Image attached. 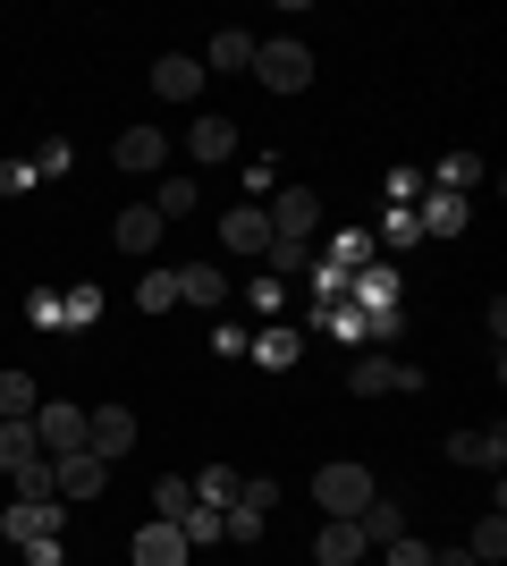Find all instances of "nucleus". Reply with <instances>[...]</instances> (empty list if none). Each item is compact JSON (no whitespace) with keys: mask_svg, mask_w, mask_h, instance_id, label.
Returning <instances> with one entry per match:
<instances>
[{"mask_svg":"<svg viewBox=\"0 0 507 566\" xmlns=\"http://www.w3.org/2000/svg\"><path fill=\"white\" fill-rule=\"evenodd\" d=\"M372 499H381V482H372V465H347V457H330V465L314 473V507L330 524H356L363 507H372Z\"/></svg>","mask_w":507,"mask_h":566,"instance_id":"f257e3e1","label":"nucleus"},{"mask_svg":"<svg viewBox=\"0 0 507 566\" xmlns=\"http://www.w3.org/2000/svg\"><path fill=\"white\" fill-rule=\"evenodd\" d=\"M254 76H263V94H305V85H314V51L288 43V34H279V43H254Z\"/></svg>","mask_w":507,"mask_h":566,"instance_id":"f03ea898","label":"nucleus"},{"mask_svg":"<svg viewBox=\"0 0 507 566\" xmlns=\"http://www.w3.org/2000/svg\"><path fill=\"white\" fill-rule=\"evenodd\" d=\"M263 212H271V237H288V245H321V195L314 187H279Z\"/></svg>","mask_w":507,"mask_h":566,"instance_id":"7ed1b4c3","label":"nucleus"},{"mask_svg":"<svg viewBox=\"0 0 507 566\" xmlns=\"http://www.w3.org/2000/svg\"><path fill=\"white\" fill-rule=\"evenodd\" d=\"M60 524H68V499H9L0 542H60Z\"/></svg>","mask_w":507,"mask_h":566,"instance_id":"20e7f679","label":"nucleus"},{"mask_svg":"<svg viewBox=\"0 0 507 566\" xmlns=\"http://www.w3.org/2000/svg\"><path fill=\"white\" fill-rule=\"evenodd\" d=\"M34 449H43V457H68V449H85V406H68V398H43V406H34Z\"/></svg>","mask_w":507,"mask_h":566,"instance_id":"39448f33","label":"nucleus"},{"mask_svg":"<svg viewBox=\"0 0 507 566\" xmlns=\"http://www.w3.org/2000/svg\"><path fill=\"white\" fill-rule=\"evenodd\" d=\"M51 465V491L60 499H102V482H110V465H102L94 449H68V457H43Z\"/></svg>","mask_w":507,"mask_h":566,"instance_id":"423d86ee","label":"nucleus"},{"mask_svg":"<svg viewBox=\"0 0 507 566\" xmlns=\"http://www.w3.org/2000/svg\"><path fill=\"white\" fill-rule=\"evenodd\" d=\"M85 449H94L102 465H119V457L136 449V415H127V406H94V415H85Z\"/></svg>","mask_w":507,"mask_h":566,"instance_id":"0eeeda50","label":"nucleus"},{"mask_svg":"<svg viewBox=\"0 0 507 566\" xmlns=\"http://www.w3.org/2000/svg\"><path fill=\"white\" fill-rule=\"evenodd\" d=\"M203 85H212V76H203V60H187V51H161V60H152V94L161 102H203Z\"/></svg>","mask_w":507,"mask_h":566,"instance_id":"6e6552de","label":"nucleus"},{"mask_svg":"<svg viewBox=\"0 0 507 566\" xmlns=\"http://www.w3.org/2000/svg\"><path fill=\"white\" fill-rule=\"evenodd\" d=\"M110 161H119V169H136V178H161V161H169V136H161V127H119Z\"/></svg>","mask_w":507,"mask_h":566,"instance_id":"1a4fd4ad","label":"nucleus"},{"mask_svg":"<svg viewBox=\"0 0 507 566\" xmlns=\"http://www.w3.org/2000/svg\"><path fill=\"white\" fill-rule=\"evenodd\" d=\"M220 245H229V254H271V212H263V203L220 212Z\"/></svg>","mask_w":507,"mask_h":566,"instance_id":"9d476101","label":"nucleus"},{"mask_svg":"<svg viewBox=\"0 0 507 566\" xmlns=\"http://www.w3.org/2000/svg\"><path fill=\"white\" fill-rule=\"evenodd\" d=\"M161 229H169V220L152 212V203H127V212L110 220V245H119V254H136V262H145L152 245H161Z\"/></svg>","mask_w":507,"mask_h":566,"instance_id":"9b49d317","label":"nucleus"},{"mask_svg":"<svg viewBox=\"0 0 507 566\" xmlns=\"http://www.w3.org/2000/svg\"><path fill=\"white\" fill-rule=\"evenodd\" d=\"M314 254H321V262H330L338 280H356L363 262H381V245H372V229H338V237H321Z\"/></svg>","mask_w":507,"mask_h":566,"instance_id":"f8f14e48","label":"nucleus"},{"mask_svg":"<svg viewBox=\"0 0 507 566\" xmlns=\"http://www.w3.org/2000/svg\"><path fill=\"white\" fill-rule=\"evenodd\" d=\"M465 220H474V203H465V195L423 187V212H414V229H423V237H465Z\"/></svg>","mask_w":507,"mask_h":566,"instance_id":"ddd939ff","label":"nucleus"},{"mask_svg":"<svg viewBox=\"0 0 507 566\" xmlns=\"http://www.w3.org/2000/svg\"><path fill=\"white\" fill-rule=\"evenodd\" d=\"M229 296H237V287L220 280V262H178V305H229Z\"/></svg>","mask_w":507,"mask_h":566,"instance_id":"4468645a","label":"nucleus"},{"mask_svg":"<svg viewBox=\"0 0 507 566\" xmlns=\"http://www.w3.org/2000/svg\"><path fill=\"white\" fill-rule=\"evenodd\" d=\"M347 296H356V313H398V271H389V262H363L356 280H347Z\"/></svg>","mask_w":507,"mask_h":566,"instance_id":"2eb2a0df","label":"nucleus"},{"mask_svg":"<svg viewBox=\"0 0 507 566\" xmlns=\"http://www.w3.org/2000/svg\"><path fill=\"white\" fill-rule=\"evenodd\" d=\"M448 465L499 473V465H507V431H457V440H448Z\"/></svg>","mask_w":507,"mask_h":566,"instance_id":"dca6fc26","label":"nucleus"},{"mask_svg":"<svg viewBox=\"0 0 507 566\" xmlns=\"http://www.w3.org/2000/svg\"><path fill=\"white\" fill-rule=\"evenodd\" d=\"M194 549H187V533H178V524H161L152 516L145 533H136V566H187Z\"/></svg>","mask_w":507,"mask_h":566,"instance_id":"f3484780","label":"nucleus"},{"mask_svg":"<svg viewBox=\"0 0 507 566\" xmlns=\"http://www.w3.org/2000/svg\"><path fill=\"white\" fill-rule=\"evenodd\" d=\"M356 533H363V549L381 558L389 542H406V507H398V499H372V507L356 516Z\"/></svg>","mask_w":507,"mask_h":566,"instance_id":"a211bd4d","label":"nucleus"},{"mask_svg":"<svg viewBox=\"0 0 507 566\" xmlns=\"http://www.w3.org/2000/svg\"><path fill=\"white\" fill-rule=\"evenodd\" d=\"M34 406H43L34 373H25V364H9V373H0V423H34Z\"/></svg>","mask_w":507,"mask_h":566,"instance_id":"6ab92c4d","label":"nucleus"},{"mask_svg":"<svg viewBox=\"0 0 507 566\" xmlns=\"http://www.w3.org/2000/svg\"><path fill=\"white\" fill-rule=\"evenodd\" d=\"M229 69H254V34L245 25H220L212 51H203V76H229Z\"/></svg>","mask_w":507,"mask_h":566,"instance_id":"aec40b11","label":"nucleus"},{"mask_svg":"<svg viewBox=\"0 0 507 566\" xmlns=\"http://www.w3.org/2000/svg\"><path fill=\"white\" fill-rule=\"evenodd\" d=\"M314 558H321V566H356V558H372V549H363V533H356V524H330V516H321Z\"/></svg>","mask_w":507,"mask_h":566,"instance_id":"412c9836","label":"nucleus"},{"mask_svg":"<svg viewBox=\"0 0 507 566\" xmlns=\"http://www.w3.org/2000/svg\"><path fill=\"white\" fill-rule=\"evenodd\" d=\"M187 153H194V161H229V153H237V127L203 111V118H194V127H187Z\"/></svg>","mask_w":507,"mask_h":566,"instance_id":"4be33fe9","label":"nucleus"},{"mask_svg":"<svg viewBox=\"0 0 507 566\" xmlns=\"http://www.w3.org/2000/svg\"><path fill=\"white\" fill-rule=\"evenodd\" d=\"M347 389H356V398H389V389H398V355H363V364H347Z\"/></svg>","mask_w":507,"mask_h":566,"instance_id":"5701e85b","label":"nucleus"},{"mask_svg":"<svg viewBox=\"0 0 507 566\" xmlns=\"http://www.w3.org/2000/svg\"><path fill=\"white\" fill-rule=\"evenodd\" d=\"M187 482H194V499H203V507H237V491H245L237 465H203V473H187Z\"/></svg>","mask_w":507,"mask_h":566,"instance_id":"b1692460","label":"nucleus"},{"mask_svg":"<svg viewBox=\"0 0 507 566\" xmlns=\"http://www.w3.org/2000/svg\"><path fill=\"white\" fill-rule=\"evenodd\" d=\"M25 465H43V449H34V423H0V473L18 482Z\"/></svg>","mask_w":507,"mask_h":566,"instance_id":"393cba45","label":"nucleus"},{"mask_svg":"<svg viewBox=\"0 0 507 566\" xmlns=\"http://www.w3.org/2000/svg\"><path fill=\"white\" fill-rule=\"evenodd\" d=\"M194 203H203V187H194V178H178V169H169L161 187H152V212H161V220H187Z\"/></svg>","mask_w":507,"mask_h":566,"instance_id":"a878e982","label":"nucleus"},{"mask_svg":"<svg viewBox=\"0 0 507 566\" xmlns=\"http://www.w3.org/2000/svg\"><path fill=\"white\" fill-rule=\"evenodd\" d=\"M296 347H305L296 331H254V347H245V355H254L263 373H288V364H296Z\"/></svg>","mask_w":507,"mask_h":566,"instance_id":"bb28decb","label":"nucleus"},{"mask_svg":"<svg viewBox=\"0 0 507 566\" xmlns=\"http://www.w3.org/2000/svg\"><path fill=\"white\" fill-rule=\"evenodd\" d=\"M187 507H194V482H187V473H161V482H152V516L178 524Z\"/></svg>","mask_w":507,"mask_h":566,"instance_id":"cd10ccee","label":"nucleus"},{"mask_svg":"<svg viewBox=\"0 0 507 566\" xmlns=\"http://www.w3.org/2000/svg\"><path fill=\"white\" fill-rule=\"evenodd\" d=\"M263 533H271V516H263V507H245V499L229 507V516H220V542H237V549H254Z\"/></svg>","mask_w":507,"mask_h":566,"instance_id":"c85d7f7f","label":"nucleus"},{"mask_svg":"<svg viewBox=\"0 0 507 566\" xmlns=\"http://www.w3.org/2000/svg\"><path fill=\"white\" fill-rule=\"evenodd\" d=\"M271 280H279V287H288V280H305V271H314V245H288V237H271Z\"/></svg>","mask_w":507,"mask_h":566,"instance_id":"c756f323","label":"nucleus"},{"mask_svg":"<svg viewBox=\"0 0 507 566\" xmlns=\"http://www.w3.org/2000/svg\"><path fill=\"white\" fill-rule=\"evenodd\" d=\"M465 549H474L483 566H499V558H507V516H499V507H490V516L474 524V533H465Z\"/></svg>","mask_w":507,"mask_h":566,"instance_id":"7c9ffc66","label":"nucleus"},{"mask_svg":"<svg viewBox=\"0 0 507 566\" xmlns=\"http://www.w3.org/2000/svg\"><path fill=\"white\" fill-rule=\"evenodd\" d=\"M483 187V153H448L440 161V195H474Z\"/></svg>","mask_w":507,"mask_h":566,"instance_id":"2f4dec72","label":"nucleus"},{"mask_svg":"<svg viewBox=\"0 0 507 566\" xmlns=\"http://www.w3.org/2000/svg\"><path fill=\"white\" fill-rule=\"evenodd\" d=\"M136 305H145V313H169V305H178V271H145Z\"/></svg>","mask_w":507,"mask_h":566,"instance_id":"473e14b6","label":"nucleus"},{"mask_svg":"<svg viewBox=\"0 0 507 566\" xmlns=\"http://www.w3.org/2000/svg\"><path fill=\"white\" fill-rule=\"evenodd\" d=\"M94 313H102V287H68V296H60V322H68V331H85Z\"/></svg>","mask_w":507,"mask_h":566,"instance_id":"72a5a7b5","label":"nucleus"},{"mask_svg":"<svg viewBox=\"0 0 507 566\" xmlns=\"http://www.w3.org/2000/svg\"><path fill=\"white\" fill-rule=\"evenodd\" d=\"M76 169V153H68V136H51L43 153H34V178H68Z\"/></svg>","mask_w":507,"mask_h":566,"instance_id":"f704fd0d","label":"nucleus"},{"mask_svg":"<svg viewBox=\"0 0 507 566\" xmlns=\"http://www.w3.org/2000/svg\"><path fill=\"white\" fill-rule=\"evenodd\" d=\"M245 305H254V313H263V322H271V313H279V305H288V287H279V280H271V271H263V280H254V287H245Z\"/></svg>","mask_w":507,"mask_h":566,"instance_id":"c9c22d12","label":"nucleus"},{"mask_svg":"<svg viewBox=\"0 0 507 566\" xmlns=\"http://www.w3.org/2000/svg\"><path fill=\"white\" fill-rule=\"evenodd\" d=\"M381 566H432V542H414V533H406V542L381 549Z\"/></svg>","mask_w":507,"mask_h":566,"instance_id":"e433bc0d","label":"nucleus"},{"mask_svg":"<svg viewBox=\"0 0 507 566\" xmlns=\"http://www.w3.org/2000/svg\"><path fill=\"white\" fill-rule=\"evenodd\" d=\"M245 507H263V516H271V507H279V482H271V473H245Z\"/></svg>","mask_w":507,"mask_h":566,"instance_id":"4c0bfd02","label":"nucleus"},{"mask_svg":"<svg viewBox=\"0 0 507 566\" xmlns=\"http://www.w3.org/2000/svg\"><path fill=\"white\" fill-rule=\"evenodd\" d=\"M398 331H406V313H363V338H381V347H398Z\"/></svg>","mask_w":507,"mask_h":566,"instance_id":"58836bf2","label":"nucleus"},{"mask_svg":"<svg viewBox=\"0 0 507 566\" xmlns=\"http://www.w3.org/2000/svg\"><path fill=\"white\" fill-rule=\"evenodd\" d=\"M389 203H406V212H414V203H423V178H414V169H389Z\"/></svg>","mask_w":507,"mask_h":566,"instance_id":"ea45409f","label":"nucleus"},{"mask_svg":"<svg viewBox=\"0 0 507 566\" xmlns=\"http://www.w3.org/2000/svg\"><path fill=\"white\" fill-rule=\"evenodd\" d=\"M0 195H34V161H0Z\"/></svg>","mask_w":507,"mask_h":566,"instance_id":"a19ab883","label":"nucleus"},{"mask_svg":"<svg viewBox=\"0 0 507 566\" xmlns=\"http://www.w3.org/2000/svg\"><path fill=\"white\" fill-rule=\"evenodd\" d=\"M212 347H220V355H245V347H254V331H245V322H220Z\"/></svg>","mask_w":507,"mask_h":566,"instance_id":"79ce46f5","label":"nucleus"},{"mask_svg":"<svg viewBox=\"0 0 507 566\" xmlns=\"http://www.w3.org/2000/svg\"><path fill=\"white\" fill-rule=\"evenodd\" d=\"M18 499H60V491H51V465H25L18 473Z\"/></svg>","mask_w":507,"mask_h":566,"instance_id":"37998d69","label":"nucleus"},{"mask_svg":"<svg viewBox=\"0 0 507 566\" xmlns=\"http://www.w3.org/2000/svg\"><path fill=\"white\" fill-rule=\"evenodd\" d=\"M432 566H483V558H474V549L457 542V549H432Z\"/></svg>","mask_w":507,"mask_h":566,"instance_id":"c03bdc74","label":"nucleus"},{"mask_svg":"<svg viewBox=\"0 0 507 566\" xmlns=\"http://www.w3.org/2000/svg\"><path fill=\"white\" fill-rule=\"evenodd\" d=\"M356 566H381V558H356Z\"/></svg>","mask_w":507,"mask_h":566,"instance_id":"a18cd8bd","label":"nucleus"}]
</instances>
